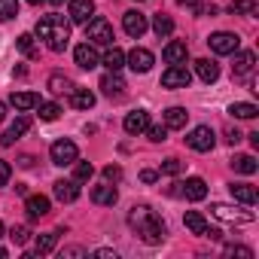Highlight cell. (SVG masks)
Instances as JSON below:
<instances>
[{
    "label": "cell",
    "mask_w": 259,
    "mask_h": 259,
    "mask_svg": "<svg viewBox=\"0 0 259 259\" xmlns=\"http://www.w3.org/2000/svg\"><path fill=\"white\" fill-rule=\"evenodd\" d=\"M128 223H132V229H138V235H141L147 244H162L165 235H168V229H165V223L159 220V213H156L153 207H147V204H135L132 213H128Z\"/></svg>",
    "instance_id": "cell-1"
},
{
    "label": "cell",
    "mask_w": 259,
    "mask_h": 259,
    "mask_svg": "<svg viewBox=\"0 0 259 259\" xmlns=\"http://www.w3.org/2000/svg\"><path fill=\"white\" fill-rule=\"evenodd\" d=\"M34 31L40 40L49 43L52 52H64V46L70 40V22H64V16H43Z\"/></svg>",
    "instance_id": "cell-2"
},
{
    "label": "cell",
    "mask_w": 259,
    "mask_h": 259,
    "mask_svg": "<svg viewBox=\"0 0 259 259\" xmlns=\"http://www.w3.org/2000/svg\"><path fill=\"white\" fill-rule=\"evenodd\" d=\"M85 40H92L95 46H113V25L101 16H92L85 22Z\"/></svg>",
    "instance_id": "cell-3"
},
{
    "label": "cell",
    "mask_w": 259,
    "mask_h": 259,
    "mask_svg": "<svg viewBox=\"0 0 259 259\" xmlns=\"http://www.w3.org/2000/svg\"><path fill=\"white\" fill-rule=\"evenodd\" d=\"M213 144H217V135H213L210 125H198V128H192V132L186 135V147L195 150V153H210Z\"/></svg>",
    "instance_id": "cell-4"
},
{
    "label": "cell",
    "mask_w": 259,
    "mask_h": 259,
    "mask_svg": "<svg viewBox=\"0 0 259 259\" xmlns=\"http://www.w3.org/2000/svg\"><path fill=\"white\" fill-rule=\"evenodd\" d=\"M49 156H52V165H73L76 159H79V150H76V144L73 141H55L52 147H49Z\"/></svg>",
    "instance_id": "cell-5"
},
{
    "label": "cell",
    "mask_w": 259,
    "mask_h": 259,
    "mask_svg": "<svg viewBox=\"0 0 259 259\" xmlns=\"http://www.w3.org/2000/svg\"><path fill=\"white\" fill-rule=\"evenodd\" d=\"M210 213L223 223H253V213L250 210H241L235 204H223V201H213L210 204Z\"/></svg>",
    "instance_id": "cell-6"
},
{
    "label": "cell",
    "mask_w": 259,
    "mask_h": 259,
    "mask_svg": "<svg viewBox=\"0 0 259 259\" xmlns=\"http://www.w3.org/2000/svg\"><path fill=\"white\" fill-rule=\"evenodd\" d=\"M207 43H210V49H213L217 55H235L238 46H241L238 34H232V31H217V34H210Z\"/></svg>",
    "instance_id": "cell-7"
},
{
    "label": "cell",
    "mask_w": 259,
    "mask_h": 259,
    "mask_svg": "<svg viewBox=\"0 0 259 259\" xmlns=\"http://www.w3.org/2000/svg\"><path fill=\"white\" fill-rule=\"evenodd\" d=\"M192 82V73L183 67V64H171L165 73H162V85L165 89H189Z\"/></svg>",
    "instance_id": "cell-8"
},
{
    "label": "cell",
    "mask_w": 259,
    "mask_h": 259,
    "mask_svg": "<svg viewBox=\"0 0 259 259\" xmlns=\"http://www.w3.org/2000/svg\"><path fill=\"white\" fill-rule=\"evenodd\" d=\"M122 28H125V34L128 37H144L147 34V28H150V22H147V16L144 13H138V10H128L125 16H122Z\"/></svg>",
    "instance_id": "cell-9"
},
{
    "label": "cell",
    "mask_w": 259,
    "mask_h": 259,
    "mask_svg": "<svg viewBox=\"0 0 259 259\" xmlns=\"http://www.w3.org/2000/svg\"><path fill=\"white\" fill-rule=\"evenodd\" d=\"M125 61H128V67H132L135 73H147L150 67H153V61H156V55L150 52V49H144V46H135L132 52L125 55Z\"/></svg>",
    "instance_id": "cell-10"
},
{
    "label": "cell",
    "mask_w": 259,
    "mask_h": 259,
    "mask_svg": "<svg viewBox=\"0 0 259 259\" xmlns=\"http://www.w3.org/2000/svg\"><path fill=\"white\" fill-rule=\"evenodd\" d=\"M180 186V195L189 198V201H204L207 198V183L201 177H189L186 183H177Z\"/></svg>",
    "instance_id": "cell-11"
},
{
    "label": "cell",
    "mask_w": 259,
    "mask_h": 259,
    "mask_svg": "<svg viewBox=\"0 0 259 259\" xmlns=\"http://www.w3.org/2000/svg\"><path fill=\"white\" fill-rule=\"evenodd\" d=\"M147 125H150V113L147 110H132V113L125 116V122H122V128H125L128 135H144Z\"/></svg>",
    "instance_id": "cell-12"
},
{
    "label": "cell",
    "mask_w": 259,
    "mask_h": 259,
    "mask_svg": "<svg viewBox=\"0 0 259 259\" xmlns=\"http://www.w3.org/2000/svg\"><path fill=\"white\" fill-rule=\"evenodd\" d=\"M67 16H70L73 25H85V22L95 16V4H92V0H70Z\"/></svg>",
    "instance_id": "cell-13"
},
{
    "label": "cell",
    "mask_w": 259,
    "mask_h": 259,
    "mask_svg": "<svg viewBox=\"0 0 259 259\" xmlns=\"http://www.w3.org/2000/svg\"><path fill=\"white\" fill-rule=\"evenodd\" d=\"M73 61H76L82 70H92V67H98V64H101V58H98V52H95V46H92V43H79V46L73 49Z\"/></svg>",
    "instance_id": "cell-14"
},
{
    "label": "cell",
    "mask_w": 259,
    "mask_h": 259,
    "mask_svg": "<svg viewBox=\"0 0 259 259\" xmlns=\"http://www.w3.org/2000/svg\"><path fill=\"white\" fill-rule=\"evenodd\" d=\"M101 92L107 98H122L125 95V79L119 76V70H110V73L101 76Z\"/></svg>",
    "instance_id": "cell-15"
},
{
    "label": "cell",
    "mask_w": 259,
    "mask_h": 259,
    "mask_svg": "<svg viewBox=\"0 0 259 259\" xmlns=\"http://www.w3.org/2000/svg\"><path fill=\"white\" fill-rule=\"evenodd\" d=\"M253 67H256V55H253V52H235V64H232L235 79L250 76V73H253Z\"/></svg>",
    "instance_id": "cell-16"
},
{
    "label": "cell",
    "mask_w": 259,
    "mask_h": 259,
    "mask_svg": "<svg viewBox=\"0 0 259 259\" xmlns=\"http://www.w3.org/2000/svg\"><path fill=\"white\" fill-rule=\"evenodd\" d=\"M52 192H55V198H58V201L70 204V201H76V198H79V183H76V180H58V183L52 186Z\"/></svg>",
    "instance_id": "cell-17"
},
{
    "label": "cell",
    "mask_w": 259,
    "mask_h": 259,
    "mask_svg": "<svg viewBox=\"0 0 259 259\" xmlns=\"http://www.w3.org/2000/svg\"><path fill=\"white\" fill-rule=\"evenodd\" d=\"M229 192H232V198H235V201H241V204H247V207H253V204H256V198H259L256 186H250V183H232V186H229Z\"/></svg>",
    "instance_id": "cell-18"
},
{
    "label": "cell",
    "mask_w": 259,
    "mask_h": 259,
    "mask_svg": "<svg viewBox=\"0 0 259 259\" xmlns=\"http://www.w3.org/2000/svg\"><path fill=\"white\" fill-rule=\"evenodd\" d=\"M10 104H13L19 113H25V110L40 107V95H37V92H13V95H10Z\"/></svg>",
    "instance_id": "cell-19"
},
{
    "label": "cell",
    "mask_w": 259,
    "mask_h": 259,
    "mask_svg": "<svg viewBox=\"0 0 259 259\" xmlns=\"http://www.w3.org/2000/svg\"><path fill=\"white\" fill-rule=\"evenodd\" d=\"M195 73H198L201 82H217L220 79V64L210 61V58H198L195 61Z\"/></svg>",
    "instance_id": "cell-20"
},
{
    "label": "cell",
    "mask_w": 259,
    "mask_h": 259,
    "mask_svg": "<svg viewBox=\"0 0 259 259\" xmlns=\"http://www.w3.org/2000/svg\"><path fill=\"white\" fill-rule=\"evenodd\" d=\"M49 198L46 195H28V201H25V210H28V217L31 220H40V217H46L49 213Z\"/></svg>",
    "instance_id": "cell-21"
},
{
    "label": "cell",
    "mask_w": 259,
    "mask_h": 259,
    "mask_svg": "<svg viewBox=\"0 0 259 259\" xmlns=\"http://www.w3.org/2000/svg\"><path fill=\"white\" fill-rule=\"evenodd\" d=\"M92 201L95 204H104V207H113L116 201H119V192H116V186H95L92 189Z\"/></svg>",
    "instance_id": "cell-22"
},
{
    "label": "cell",
    "mask_w": 259,
    "mask_h": 259,
    "mask_svg": "<svg viewBox=\"0 0 259 259\" xmlns=\"http://www.w3.org/2000/svg\"><path fill=\"white\" fill-rule=\"evenodd\" d=\"M165 61L168 64H186V55H189V49H186V43H180V40H174V43H168L165 46Z\"/></svg>",
    "instance_id": "cell-23"
},
{
    "label": "cell",
    "mask_w": 259,
    "mask_h": 259,
    "mask_svg": "<svg viewBox=\"0 0 259 259\" xmlns=\"http://www.w3.org/2000/svg\"><path fill=\"white\" fill-rule=\"evenodd\" d=\"M183 223H186V229L192 232V235H207L210 232V226H207V220L198 213V210H186V217H183Z\"/></svg>",
    "instance_id": "cell-24"
},
{
    "label": "cell",
    "mask_w": 259,
    "mask_h": 259,
    "mask_svg": "<svg viewBox=\"0 0 259 259\" xmlns=\"http://www.w3.org/2000/svg\"><path fill=\"white\" fill-rule=\"evenodd\" d=\"M46 89H49L52 95H70L76 85H73L64 73H52V76H49V82H46Z\"/></svg>",
    "instance_id": "cell-25"
},
{
    "label": "cell",
    "mask_w": 259,
    "mask_h": 259,
    "mask_svg": "<svg viewBox=\"0 0 259 259\" xmlns=\"http://www.w3.org/2000/svg\"><path fill=\"white\" fill-rule=\"evenodd\" d=\"M186 119H189V113L183 107H168L165 110V128H186Z\"/></svg>",
    "instance_id": "cell-26"
},
{
    "label": "cell",
    "mask_w": 259,
    "mask_h": 259,
    "mask_svg": "<svg viewBox=\"0 0 259 259\" xmlns=\"http://www.w3.org/2000/svg\"><path fill=\"white\" fill-rule=\"evenodd\" d=\"M101 64H104L107 70H122V64H125V52H122V49H116V46H110V49L104 52Z\"/></svg>",
    "instance_id": "cell-27"
},
{
    "label": "cell",
    "mask_w": 259,
    "mask_h": 259,
    "mask_svg": "<svg viewBox=\"0 0 259 259\" xmlns=\"http://www.w3.org/2000/svg\"><path fill=\"white\" fill-rule=\"evenodd\" d=\"M70 104H73L76 110H92V107H95V95H92L89 89H73V92H70Z\"/></svg>",
    "instance_id": "cell-28"
},
{
    "label": "cell",
    "mask_w": 259,
    "mask_h": 259,
    "mask_svg": "<svg viewBox=\"0 0 259 259\" xmlns=\"http://www.w3.org/2000/svg\"><path fill=\"white\" fill-rule=\"evenodd\" d=\"M229 13L232 16H256L259 13V4H256V0H232Z\"/></svg>",
    "instance_id": "cell-29"
},
{
    "label": "cell",
    "mask_w": 259,
    "mask_h": 259,
    "mask_svg": "<svg viewBox=\"0 0 259 259\" xmlns=\"http://www.w3.org/2000/svg\"><path fill=\"white\" fill-rule=\"evenodd\" d=\"M58 235H61V232H46V235H37V256L52 253V250H55V244H58Z\"/></svg>",
    "instance_id": "cell-30"
},
{
    "label": "cell",
    "mask_w": 259,
    "mask_h": 259,
    "mask_svg": "<svg viewBox=\"0 0 259 259\" xmlns=\"http://www.w3.org/2000/svg\"><path fill=\"white\" fill-rule=\"evenodd\" d=\"M16 46H19V52H22L25 58H40V49H37V43H34L31 34H22V37L16 40Z\"/></svg>",
    "instance_id": "cell-31"
},
{
    "label": "cell",
    "mask_w": 259,
    "mask_h": 259,
    "mask_svg": "<svg viewBox=\"0 0 259 259\" xmlns=\"http://www.w3.org/2000/svg\"><path fill=\"white\" fill-rule=\"evenodd\" d=\"M232 168H235L238 174H256V168H259V165H256V159H253V156H247V153H244V156H235V159H232Z\"/></svg>",
    "instance_id": "cell-32"
},
{
    "label": "cell",
    "mask_w": 259,
    "mask_h": 259,
    "mask_svg": "<svg viewBox=\"0 0 259 259\" xmlns=\"http://www.w3.org/2000/svg\"><path fill=\"white\" fill-rule=\"evenodd\" d=\"M153 31H156L159 37H171V34H174V19H171V16H162V13H159V16L153 19Z\"/></svg>",
    "instance_id": "cell-33"
},
{
    "label": "cell",
    "mask_w": 259,
    "mask_h": 259,
    "mask_svg": "<svg viewBox=\"0 0 259 259\" xmlns=\"http://www.w3.org/2000/svg\"><path fill=\"white\" fill-rule=\"evenodd\" d=\"M229 113H232L235 119H253V116L259 113V107H256V104L241 101V104H232V107H229Z\"/></svg>",
    "instance_id": "cell-34"
},
{
    "label": "cell",
    "mask_w": 259,
    "mask_h": 259,
    "mask_svg": "<svg viewBox=\"0 0 259 259\" xmlns=\"http://www.w3.org/2000/svg\"><path fill=\"white\" fill-rule=\"evenodd\" d=\"M92 174H95V168H92V162H73V180L76 183H82V180H92Z\"/></svg>",
    "instance_id": "cell-35"
},
{
    "label": "cell",
    "mask_w": 259,
    "mask_h": 259,
    "mask_svg": "<svg viewBox=\"0 0 259 259\" xmlns=\"http://www.w3.org/2000/svg\"><path fill=\"white\" fill-rule=\"evenodd\" d=\"M19 16V0H0V22H10Z\"/></svg>",
    "instance_id": "cell-36"
},
{
    "label": "cell",
    "mask_w": 259,
    "mask_h": 259,
    "mask_svg": "<svg viewBox=\"0 0 259 259\" xmlns=\"http://www.w3.org/2000/svg\"><path fill=\"white\" fill-rule=\"evenodd\" d=\"M10 238H13V244L22 247V244L31 241V229H28V226H13V229H10Z\"/></svg>",
    "instance_id": "cell-37"
},
{
    "label": "cell",
    "mask_w": 259,
    "mask_h": 259,
    "mask_svg": "<svg viewBox=\"0 0 259 259\" xmlns=\"http://www.w3.org/2000/svg\"><path fill=\"white\" fill-rule=\"evenodd\" d=\"M28 128H31V119H28V116H19V119H16V122L10 125V135H13V138L19 141V138H22V135L28 132Z\"/></svg>",
    "instance_id": "cell-38"
},
{
    "label": "cell",
    "mask_w": 259,
    "mask_h": 259,
    "mask_svg": "<svg viewBox=\"0 0 259 259\" xmlns=\"http://www.w3.org/2000/svg\"><path fill=\"white\" fill-rule=\"evenodd\" d=\"M58 116H61V107H58V104H43V101H40V119L55 122Z\"/></svg>",
    "instance_id": "cell-39"
},
{
    "label": "cell",
    "mask_w": 259,
    "mask_h": 259,
    "mask_svg": "<svg viewBox=\"0 0 259 259\" xmlns=\"http://www.w3.org/2000/svg\"><path fill=\"white\" fill-rule=\"evenodd\" d=\"M147 135L153 144H162V141H168V128L165 125H147Z\"/></svg>",
    "instance_id": "cell-40"
},
{
    "label": "cell",
    "mask_w": 259,
    "mask_h": 259,
    "mask_svg": "<svg viewBox=\"0 0 259 259\" xmlns=\"http://www.w3.org/2000/svg\"><path fill=\"white\" fill-rule=\"evenodd\" d=\"M180 171H183V162H180V159H165V162H162V174L174 177V174H180Z\"/></svg>",
    "instance_id": "cell-41"
},
{
    "label": "cell",
    "mask_w": 259,
    "mask_h": 259,
    "mask_svg": "<svg viewBox=\"0 0 259 259\" xmlns=\"http://www.w3.org/2000/svg\"><path fill=\"white\" fill-rule=\"evenodd\" d=\"M104 177H107L110 183H119V180H122V168H119V165H107V168H104Z\"/></svg>",
    "instance_id": "cell-42"
},
{
    "label": "cell",
    "mask_w": 259,
    "mask_h": 259,
    "mask_svg": "<svg viewBox=\"0 0 259 259\" xmlns=\"http://www.w3.org/2000/svg\"><path fill=\"white\" fill-rule=\"evenodd\" d=\"M10 177H13V168H10V162H4V159H0V186H7V183H10Z\"/></svg>",
    "instance_id": "cell-43"
},
{
    "label": "cell",
    "mask_w": 259,
    "mask_h": 259,
    "mask_svg": "<svg viewBox=\"0 0 259 259\" xmlns=\"http://www.w3.org/2000/svg\"><path fill=\"white\" fill-rule=\"evenodd\" d=\"M226 256H244V259H253V250H250V247H229Z\"/></svg>",
    "instance_id": "cell-44"
},
{
    "label": "cell",
    "mask_w": 259,
    "mask_h": 259,
    "mask_svg": "<svg viewBox=\"0 0 259 259\" xmlns=\"http://www.w3.org/2000/svg\"><path fill=\"white\" fill-rule=\"evenodd\" d=\"M226 141H229V144L235 147V144L241 141V132H238V128H229V135H226Z\"/></svg>",
    "instance_id": "cell-45"
},
{
    "label": "cell",
    "mask_w": 259,
    "mask_h": 259,
    "mask_svg": "<svg viewBox=\"0 0 259 259\" xmlns=\"http://www.w3.org/2000/svg\"><path fill=\"white\" fill-rule=\"evenodd\" d=\"M156 177H159L156 171H141V180H144V183H156Z\"/></svg>",
    "instance_id": "cell-46"
},
{
    "label": "cell",
    "mask_w": 259,
    "mask_h": 259,
    "mask_svg": "<svg viewBox=\"0 0 259 259\" xmlns=\"http://www.w3.org/2000/svg\"><path fill=\"white\" fill-rule=\"evenodd\" d=\"M13 141H16V138H13L10 132H4V135H0V147H13Z\"/></svg>",
    "instance_id": "cell-47"
},
{
    "label": "cell",
    "mask_w": 259,
    "mask_h": 259,
    "mask_svg": "<svg viewBox=\"0 0 259 259\" xmlns=\"http://www.w3.org/2000/svg\"><path fill=\"white\" fill-rule=\"evenodd\" d=\"M64 256H85V250L82 247H70V250H64Z\"/></svg>",
    "instance_id": "cell-48"
},
{
    "label": "cell",
    "mask_w": 259,
    "mask_h": 259,
    "mask_svg": "<svg viewBox=\"0 0 259 259\" xmlns=\"http://www.w3.org/2000/svg\"><path fill=\"white\" fill-rule=\"evenodd\" d=\"M95 256H98V259H110V256L116 259V253H113V250H95Z\"/></svg>",
    "instance_id": "cell-49"
},
{
    "label": "cell",
    "mask_w": 259,
    "mask_h": 259,
    "mask_svg": "<svg viewBox=\"0 0 259 259\" xmlns=\"http://www.w3.org/2000/svg\"><path fill=\"white\" fill-rule=\"evenodd\" d=\"M19 165H22V168H31V165H34V159H31V156H22V159H19Z\"/></svg>",
    "instance_id": "cell-50"
},
{
    "label": "cell",
    "mask_w": 259,
    "mask_h": 259,
    "mask_svg": "<svg viewBox=\"0 0 259 259\" xmlns=\"http://www.w3.org/2000/svg\"><path fill=\"white\" fill-rule=\"evenodd\" d=\"M177 4H183V7H192V10H195V7L201 4V0H177Z\"/></svg>",
    "instance_id": "cell-51"
},
{
    "label": "cell",
    "mask_w": 259,
    "mask_h": 259,
    "mask_svg": "<svg viewBox=\"0 0 259 259\" xmlns=\"http://www.w3.org/2000/svg\"><path fill=\"white\" fill-rule=\"evenodd\" d=\"M7 119V107H4V101H0V122Z\"/></svg>",
    "instance_id": "cell-52"
},
{
    "label": "cell",
    "mask_w": 259,
    "mask_h": 259,
    "mask_svg": "<svg viewBox=\"0 0 259 259\" xmlns=\"http://www.w3.org/2000/svg\"><path fill=\"white\" fill-rule=\"evenodd\" d=\"M28 4H31V7H40V4H43V0H28Z\"/></svg>",
    "instance_id": "cell-53"
},
{
    "label": "cell",
    "mask_w": 259,
    "mask_h": 259,
    "mask_svg": "<svg viewBox=\"0 0 259 259\" xmlns=\"http://www.w3.org/2000/svg\"><path fill=\"white\" fill-rule=\"evenodd\" d=\"M49 4H52V7H58V4H64V0H49Z\"/></svg>",
    "instance_id": "cell-54"
},
{
    "label": "cell",
    "mask_w": 259,
    "mask_h": 259,
    "mask_svg": "<svg viewBox=\"0 0 259 259\" xmlns=\"http://www.w3.org/2000/svg\"><path fill=\"white\" fill-rule=\"evenodd\" d=\"M4 256H7V250H4V247H0V259H4Z\"/></svg>",
    "instance_id": "cell-55"
},
{
    "label": "cell",
    "mask_w": 259,
    "mask_h": 259,
    "mask_svg": "<svg viewBox=\"0 0 259 259\" xmlns=\"http://www.w3.org/2000/svg\"><path fill=\"white\" fill-rule=\"evenodd\" d=\"M0 238H4V223H0Z\"/></svg>",
    "instance_id": "cell-56"
}]
</instances>
